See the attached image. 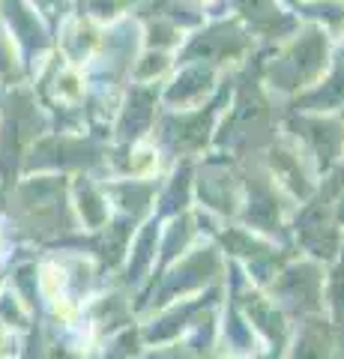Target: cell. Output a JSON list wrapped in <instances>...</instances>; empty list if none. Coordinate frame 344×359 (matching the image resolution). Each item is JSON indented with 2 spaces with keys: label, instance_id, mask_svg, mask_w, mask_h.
<instances>
[{
  "label": "cell",
  "instance_id": "cell-1",
  "mask_svg": "<svg viewBox=\"0 0 344 359\" xmlns=\"http://www.w3.org/2000/svg\"><path fill=\"white\" fill-rule=\"evenodd\" d=\"M324 66H326V42L317 30H308L303 39H296L287 48L279 66H273V81H279V87H291V90L308 87L324 72Z\"/></svg>",
  "mask_w": 344,
  "mask_h": 359
},
{
  "label": "cell",
  "instance_id": "cell-2",
  "mask_svg": "<svg viewBox=\"0 0 344 359\" xmlns=\"http://www.w3.org/2000/svg\"><path fill=\"white\" fill-rule=\"evenodd\" d=\"M213 69L209 66H192L186 69L180 78L174 81V87L168 90V102L171 105H188V102H198L201 96H207L213 90Z\"/></svg>",
  "mask_w": 344,
  "mask_h": 359
}]
</instances>
